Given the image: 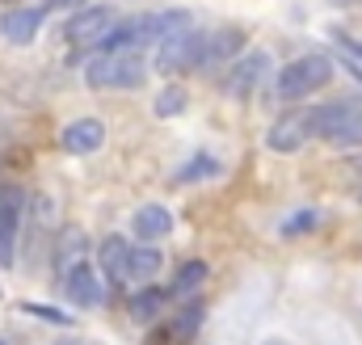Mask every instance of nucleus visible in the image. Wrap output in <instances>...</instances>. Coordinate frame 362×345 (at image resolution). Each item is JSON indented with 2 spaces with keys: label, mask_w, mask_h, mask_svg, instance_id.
Here are the masks:
<instances>
[{
  "label": "nucleus",
  "mask_w": 362,
  "mask_h": 345,
  "mask_svg": "<svg viewBox=\"0 0 362 345\" xmlns=\"http://www.w3.org/2000/svg\"><path fill=\"white\" fill-rule=\"evenodd\" d=\"M185 25H194L189 8H148V13H131L122 21H114V30L97 42V51H144L156 47L160 38L177 34Z\"/></svg>",
  "instance_id": "f257e3e1"
},
{
  "label": "nucleus",
  "mask_w": 362,
  "mask_h": 345,
  "mask_svg": "<svg viewBox=\"0 0 362 345\" xmlns=\"http://www.w3.org/2000/svg\"><path fill=\"white\" fill-rule=\"evenodd\" d=\"M206 278H211V265L202 257L194 261H181L177 274L169 278V286H165V295H169V303H185V299H194V295H202V286H206Z\"/></svg>",
  "instance_id": "2eb2a0df"
},
{
  "label": "nucleus",
  "mask_w": 362,
  "mask_h": 345,
  "mask_svg": "<svg viewBox=\"0 0 362 345\" xmlns=\"http://www.w3.org/2000/svg\"><path fill=\"white\" fill-rule=\"evenodd\" d=\"M262 345H295V341H286V337H266Z\"/></svg>",
  "instance_id": "c85d7f7f"
},
{
  "label": "nucleus",
  "mask_w": 362,
  "mask_h": 345,
  "mask_svg": "<svg viewBox=\"0 0 362 345\" xmlns=\"http://www.w3.org/2000/svg\"><path fill=\"white\" fill-rule=\"evenodd\" d=\"M329 4H354V0H329Z\"/></svg>",
  "instance_id": "c756f323"
},
{
  "label": "nucleus",
  "mask_w": 362,
  "mask_h": 345,
  "mask_svg": "<svg viewBox=\"0 0 362 345\" xmlns=\"http://www.w3.org/2000/svg\"><path fill=\"white\" fill-rule=\"evenodd\" d=\"M0 345H8V341H0Z\"/></svg>",
  "instance_id": "473e14b6"
},
{
  "label": "nucleus",
  "mask_w": 362,
  "mask_h": 345,
  "mask_svg": "<svg viewBox=\"0 0 362 345\" xmlns=\"http://www.w3.org/2000/svg\"><path fill=\"white\" fill-rule=\"evenodd\" d=\"M169 232H173V211L165 202H144L131 215V240L135 245H160V240H169Z\"/></svg>",
  "instance_id": "f8f14e48"
},
{
  "label": "nucleus",
  "mask_w": 362,
  "mask_h": 345,
  "mask_svg": "<svg viewBox=\"0 0 362 345\" xmlns=\"http://www.w3.org/2000/svg\"><path fill=\"white\" fill-rule=\"evenodd\" d=\"M202 320H206V303H202V295H194V299H185V303H177V316L169 320V333H173V341L189 345L194 337H198Z\"/></svg>",
  "instance_id": "6ab92c4d"
},
{
  "label": "nucleus",
  "mask_w": 362,
  "mask_h": 345,
  "mask_svg": "<svg viewBox=\"0 0 362 345\" xmlns=\"http://www.w3.org/2000/svg\"><path fill=\"white\" fill-rule=\"evenodd\" d=\"M85 253H89V236H85L81 228H64L59 240H55V274L64 278V274L85 257Z\"/></svg>",
  "instance_id": "aec40b11"
},
{
  "label": "nucleus",
  "mask_w": 362,
  "mask_h": 345,
  "mask_svg": "<svg viewBox=\"0 0 362 345\" xmlns=\"http://www.w3.org/2000/svg\"><path fill=\"white\" fill-rule=\"evenodd\" d=\"M181 185H194V181H211V177H223V165H219V156H211V152H194L177 172Z\"/></svg>",
  "instance_id": "4be33fe9"
},
{
  "label": "nucleus",
  "mask_w": 362,
  "mask_h": 345,
  "mask_svg": "<svg viewBox=\"0 0 362 345\" xmlns=\"http://www.w3.org/2000/svg\"><path fill=\"white\" fill-rule=\"evenodd\" d=\"M25 316H38L47 324H59V329H72V312H59V308H47V303H21Z\"/></svg>",
  "instance_id": "b1692460"
},
{
  "label": "nucleus",
  "mask_w": 362,
  "mask_h": 345,
  "mask_svg": "<svg viewBox=\"0 0 362 345\" xmlns=\"http://www.w3.org/2000/svg\"><path fill=\"white\" fill-rule=\"evenodd\" d=\"M165 269V253L160 245H135L131 240V261H127V282L144 286V282H156V274Z\"/></svg>",
  "instance_id": "a211bd4d"
},
{
  "label": "nucleus",
  "mask_w": 362,
  "mask_h": 345,
  "mask_svg": "<svg viewBox=\"0 0 362 345\" xmlns=\"http://www.w3.org/2000/svg\"><path fill=\"white\" fill-rule=\"evenodd\" d=\"M59 8H85V0H42V13H59Z\"/></svg>",
  "instance_id": "bb28decb"
},
{
  "label": "nucleus",
  "mask_w": 362,
  "mask_h": 345,
  "mask_svg": "<svg viewBox=\"0 0 362 345\" xmlns=\"http://www.w3.org/2000/svg\"><path fill=\"white\" fill-rule=\"evenodd\" d=\"M358 202H362V185H358Z\"/></svg>",
  "instance_id": "2f4dec72"
},
{
  "label": "nucleus",
  "mask_w": 362,
  "mask_h": 345,
  "mask_svg": "<svg viewBox=\"0 0 362 345\" xmlns=\"http://www.w3.org/2000/svg\"><path fill=\"white\" fill-rule=\"evenodd\" d=\"M165 308H169V295H165V286H156V282H144V286L127 299V312H131V320H139V324L160 320Z\"/></svg>",
  "instance_id": "f3484780"
},
{
  "label": "nucleus",
  "mask_w": 362,
  "mask_h": 345,
  "mask_svg": "<svg viewBox=\"0 0 362 345\" xmlns=\"http://www.w3.org/2000/svg\"><path fill=\"white\" fill-rule=\"evenodd\" d=\"M64 345H81V341H64Z\"/></svg>",
  "instance_id": "7c9ffc66"
},
{
  "label": "nucleus",
  "mask_w": 362,
  "mask_h": 345,
  "mask_svg": "<svg viewBox=\"0 0 362 345\" xmlns=\"http://www.w3.org/2000/svg\"><path fill=\"white\" fill-rule=\"evenodd\" d=\"M198 51H202V30L198 21L185 25L177 34L160 38L156 42V55H152V68L160 76H181V72H198Z\"/></svg>",
  "instance_id": "39448f33"
},
{
  "label": "nucleus",
  "mask_w": 362,
  "mask_h": 345,
  "mask_svg": "<svg viewBox=\"0 0 362 345\" xmlns=\"http://www.w3.org/2000/svg\"><path fill=\"white\" fill-rule=\"evenodd\" d=\"M308 127H312V139H320V144L362 148V93L312 105L308 110Z\"/></svg>",
  "instance_id": "f03ea898"
},
{
  "label": "nucleus",
  "mask_w": 362,
  "mask_h": 345,
  "mask_svg": "<svg viewBox=\"0 0 362 345\" xmlns=\"http://www.w3.org/2000/svg\"><path fill=\"white\" fill-rule=\"evenodd\" d=\"M21 215H25V194L21 189H4L0 194V265H13L17 261Z\"/></svg>",
  "instance_id": "9b49d317"
},
{
  "label": "nucleus",
  "mask_w": 362,
  "mask_h": 345,
  "mask_svg": "<svg viewBox=\"0 0 362 345\" xmlns=\"http://www.w3.org/2000/svg\"><path fill=\"white\" fill-rule=\"evenodd\" d=\"M148 81V59L144 51H93L85 64V85L89 88H139Z\"/></svg>",
  "instance_id": "7ed1b4c3"
},
{
  "label": "nucleus",
  "mask_w": 362,
  "mask_h": 345,
  "mask_svg": "<svg viewBox=\"0 0 362 345\" xmlns=\"http://www.w3.org/2000/svg\"><path fill=\"white\" fill-rule=\"evenodd\" d=\"M38 30H42V8H13L0 17V34L13 47H30L38 38Z\"/></svg>",
  "instance_id": "dca6fc26"
},
{
  "label": "nucleus",
  "mask_w": 362,
  "mask_h": 345,
  "mask_svg": "<svg viewBox=\"0 0 362 345\" xmlns=\"http://www.w3.org/2000/svg\"><path fill=\"white\" fill-rule=\"evenodd\" d=\"M64 299L72 303V308H81V312H93V308H101L105 303V295H110V286H105V278L97 274V265L93 261H76L64 278Z\"/></svg>",
  "instance_id": "0eeeda50"
},
{
  "label": "nucleus",
  "mask_w": 362,
  "mask_h": 345,
  "mask_svg": "<svg viewBox=\"0 0 362 345\" xmlns=\"http://www.w3.org/2000/svg\"><path fill=\"white\" fill-rule=\"evenodd\" d=\"M270 51L262 47H245L236 59H232V72H228V97L232 101H253L262 88L270 85Z\"/></svg>",
  "instance_id": "423d86ee"
},
{
  "label": "nucleus",
  "mask_w": 362,
  "mask_h": 345,
  "mask_svg": "<svg viewBox=\"0 0 362 345\" xmlns=\"http://www.w3.org/2000/svg\"><path fill=\"white\" fill-rule=\"evenodd\" d=\"M333 72H337V64L333 59H325V55H299V59H291V64H282L278 68V76H274V97L278 101H286V105H295V101H303V97H312V93H320V88L333 81Z\"/></svg>",
  "instance_id": "20e7f679"
},
{
  "label": "nucleus",
  "mask_w": 362,
  "mask_h": 345,
  "mask_svg": "<svg viewBox=\"0 0 362 345\" xmlns=\"http://www.w3.org/2000/svg\"><path fill=\"white\" fill-rule=\"evenodd\" d=\"M308 139H312L308 110H286V114H278L270 127H266V148L278 152V156H295V152H303Z\"/></svg>",
  "instance_id": "1a4fd4ad"
},
{
  "label": "nucleus",
  "mask_w": 362,
  "mask_h": 345,
  "mask_svg": "<svg viewBox=\"0 0 362 345\" xmlns=\"http://www.w3.org/2000/svg\"><path fill=\"white\" fill-rule=\"evenodd\" d=\"M346 169H350V177H354V181L362 185V148H358V152H350V156H346Z\"/></svg>",
  "instance_id": "cd10ccee"
},
{
  "label": "nucleus",
  "mask_w": 362,
  "mask_h": 345,
  "mask_svg": "<svg viewBox=\"0 0 362 345\" xmlns=\"http://www.w3.org/2000/svg\"><path fill=\"white\" fill-rule=\"evenodd\" d=\"M127 261H131V240L122 232H110L101 245H97V274L105 278L110 291L127 286Z\"/></svg>",
  "instance_id": "ddd939ff"
},
{
  "label": "nucleus",
  "mask_w": 362,
  "mask_h": 345,
  "mask_svg": "<svg viewBox=\"0 0 362 345\" xmlns=\"http://www.w3.org/2000/svg\"><path fill=\"white\" fill-rule=\"evenodd\" d=\"M333 64H337V68H341V72H346V76H350V81H354V85L362 88V64H358V59L341 55V59H333Z\"/></svg>",
  "instance_id": "a878e982"
},
{
  "label": "nucleus",
  "mask_w": 362,
  "mask_h": 345,
  "mask_svg": "<svg viewBox=\"0 0 362 345\" xmlns=\"http://www.w3.org/2000/svg\"><path fill=\"white\" fill-rule=\"evenodd\" d=\"M320 223H325V215H320L316 206H299V211H291V215L278 223V236H282V240H303V236H312Z\"/></svg>",
  "instance_id": "412c9836"
},
{
  "label": "nucleus",
  "mask_w": 362,
  "mask_h": 345,
  "mask_svg": "<svg viewBox=\"0 0 362 345\" xmlns=\"http://www.w3.org/2000/svg\"><path fill=\"white\" fill-rule=\"evenodd\" d=\"M59 148L68 156H93L105 148V122L101 118H72L64 131H59Z\"/></svg>",
  "instance_id": "4468645a"
},
{
  "label": "nucleus",
  "mask_w": 362,
  "mask_h": 345,
  "mask_svg": "<svg viewBox=\"0 0 362 345\" xmlns=\"http://www.w3.org/2000/svg\"><path fill=\"white\" fill-rule=\"evenodd\" d=\"M114 21H118V17H114L110 4H85V8H76V17L64 25V34H68V42L97 51V42L114 30Z\"/></svg>",
  "instance_id": "9d476101"
},
{
  "label": "nucleus",
  "mask_w": 362,
  "mask_h": 345,
  "mask_svg": "<svg viewBox=\"0 0 362 345\" xmlns=\"http://www.w3.org/2000/svg\"><path fill=\"white\" fill-rule=\"evenodd\" d=\"M249 47V34L236 25H219V30H202V51H198V72H215V68H232V59Z\"/></svg>",
  "instance_id": "6e6552de"
},
{
  "label": "nucleus",
  "mask_w": 362,
  "mask_h": 345,
  "mask_svg": "<svg viewBox=\"0 0 362 345\" xmlns=\"http://www.w3.org/2000/svg\"><path fill=\"white\" fill-rule=\"evenodd\" d=\"M333 42H337L350 59H358V64H362V38H354V34H350V30H341V25H333Z\"/></svg>",
  "instance_id": "393cba45"
},
{
  "label": "nucleus",
  "mask_w": 362,
  "mask_h": 345,
  "mask_svg": "<svg viewBox=\"0 0 362 345\" xmlns=\"http://www.w3.org/2000/svg\"><path fill=\"white\" fill-rule=\"evenodd\" d=\"M189 110V93H185V85H165L156 97H152V114L156 118H177V114H185Z\"/></svg>",
  "instance_id": "5701e85b"
}]
</instances>
